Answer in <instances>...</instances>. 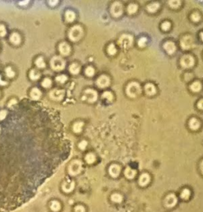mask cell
<instances>
[{"label": "cell", "mask_w": 203, "mask_h": 212, "mask_svg": "<svg viewBox=\"0 0 203 212\" xmlns=\"http://www.w3.org/2000/svg\"><path fill=\"white\" fill-rule=\"evenodd\" d=\"M85 74L88 77H92L93 75H95V69L90 66L87 67V68L85 69Z\"/></svg>", "instance_id": "39"}, {"label": "cell", "mask_w": 203, "mask_h": 212, "mask_svg": "<svg viewBox=\"0 0 203 212\" xmlns=\"http://www.w3.org/2000/svg\"><path fill=\"white\" fill-rule=\"evenodd\" d=\"M35 63H36L37 67L38 68H44V67H45V63L44 61L43 57H38L36 60V61H35Z\"/></svg>", "instance_id": "34"}, {"label": "cell", "mask_w": 203, "mask_h": 212, "mask_svg": "<svg viewBox=\"0 0 203 212\" xmlns=\"http://www.w3.org/2000/svg\"><path fill=\"white\" fill-rule=\"evenodd\" d=\"M64 97V91L61 90H54L50 92V97L55 101H60Z\"/></svg>", "instance_id": "16"}, {"label": "cell", "mask_w": 203, "mask_h": 212, "mask_svg": "<svg viewBox=\"0 0 203 212\" xmlns=\"http://www.w3.org/2000/svg\"><path fill=\"white\" fill-rule=\"evenodd\" d=\"M48 3H49V5H50V6H56L57 3H58V1H57V0H56V1H49Z\"/></svg>", "instance_id": "53"}, {"label": "cell", "mask_w": 203, "mask_h": 212, "mask_svg": "<svg viewBox=\"0 0 203 212\" xmlns=\"http://www.w3.org/2000/svg\"><path fill=\"white\" fill-rule=\"evenodd\" d=\"M41 77V73L39 71H37V70L35 69H33V70H31L30 72V79H32V80H37L38 78H40Z\"/></svg>", "instance_id": "30"}, {"label": "cell", "mask_w": 203, "mask_h": 212, "mask_svg": "<svg viewBox=\"0 0 203 212\" xmlns=\"http://www.w3.org/2000/svg\"><path fill=\"white\" fill-rule=\"evenodd\" d=\"M5 71H6V76L7 77H9V78H13V77H14L15 75V72L13 71V69L10 67H7L5 70Z\"/></svg>", "instance_id": "40"}, {"label": "cell", "mask_w": 203, "mask_h": 212, "mask_svg": "<svg viewBox=\"0 0 203 212\" xmlns=\"http://www.w3.org/2000/svg\"><path fill=\"white\" fill-rule=\"evenodd\" d=\"M180 46L184 50L191 49L194 46V40L192 38V36H190V35L183 36L180 40Z\"/></svg>", "instance_id": "10"}, {"label": "cell", "mask_w": 203, "mask_h": 212, "mask_svg": "<svg viewBox=\"0 0 203 212\" xmlns=\"http://www.w3.org/2000/svg\"><path fill=\"white\" fill-rule=\"evenodd\" d=\"M6 30L5 26L3 25H0V36H6Z\"/></svg>", "instance_id": "47"}, {"label": "cell", "mask_w": 203, "mask_h": 212, "mask_svg": "<svg viewBox=\"0 0 203 212\" xmlns=\"http://www.w3.org/2000/svg\"><path fill=\"white\" fill-rule=\"evenodd\" d=\"M65 64V61L60 56H54L50 61L51 67L57 71H60L64 69Z\"/></svg>", "instance_id": "4"}, {"label": "cell", "mask_w": 203, "mask_h": 212, "mask_svg": "<svg viewBox=\"0 0 203 212\" xmlns=\"http://www.w3.org/2000/svg\"><path fill=\"white\" fill-rule=\"evenodd\" d=\"M121 173V167H120L117 164H112L109 167V173L112 177L116 178L120 175Z\"/></svg>", "instance_id": "15"}, {"label": "cell", "mask_w": 203, "mask_h": 212, "mask_svg": "<svg viewBox=\"0 0 203 212\" xmlns=\"http://www.w3.org/2000/svg\"><path fill=\"white\" fill-rule=\"evenodd\" d=\"M59 51L63 56H68L71 52V47L66 42H62L59 45Z\"/></svg>", "instance_id": "17"}, {"label": "cell", "mask_w": 203, "mask_h": 212, "mask_svg": "<svg viewBox=\"0 0 203 212\" xmlns=\"http://www.w3.org/2000/svg\"><path fill=\"white\" fill-rule=\"evenodd\" d=\"M29 3H30L29 1H20L19 2V5L20 6H26V5H28Z\"/></svg>", "instance_id": "52"}, {"label": "cell", "mask_w": 203, "mask_h": 212, "mask_svg": "<svg viewBox=\"0 0 203 212\" xmlns=\"http://www.w3.org/2000/svg\"><path fill=\"white\" fill-rule=\"evenodd\" d=\"M107 52H108V54H109V55H110V56H114V55L116 54L117 48L114 44H110V45L108 46Z\"/></svg>", "instance_id": "37"}, {"label": "cell", "mask_w": 203, "mask_h": 212, "mask_svg": "<svg viewBox=\"0 0 203 212\" xmlns=\"http://www.w3.org/2000/svg\"><path fill=\"white\" fill-rule=\"evenodd\" d=\"M84 122L82 121H78V122H75L74 124H73V127H72V129H73V132L75 133H80L83 130V128H84Z\"/></svg>", "instance_id": "25"}, {"label": "cell", "mask_w": 203, "mask_h": 212, "mask_svg": "<svg viewBox=\"0 0 203 212\" xmlns=\"http://www.w3.org/2000/svg\"><path fill=\"white\" fill-rule=\"evenodd\" d=\"M197 108L201 109V110H203V99H201L200 101H198L197 104Z\"/></svg>", "instance_id": "50"}, {"label": "cell", "mask_w": 203, "mask_h": 212, "mask_svg": "<svg viewBox=\"0 0 203 212\" xmlns=\"http://www.w3.org/2000/svg\"><path fill=\"white\" fill-rule=\"evenodd\" d=\"M200 170L203 174V161L201 162V164H200Z\"/></svg>", "instance_id": "54"}, {"label": "cell", "mask_w": 203, "mask_h": 212, "mask_svg": "<svg viewBox=\"0 0 203 212\" xmlns=\"http://www.w3.org/2000/svg\"><path fill=\"white\" fill-rule=\"evenodd\" d=\"M41 85L42 86L45 87V88H48V87H50L51 85H52V81H51V79H49L48 78H46L43 80Z\"/></svg>", "instance_id": "43"}, {"label": "cell", "mask_w": 203, "mask_h": 212, "mask_svg": "<svg viewBox=\"0 0 203 212\" xmlns=\"http://www.w3.org/2000/svg\"><path fill=\"white\" fill-rule=\"evenodd\" d=\"M66 21L68 22H72L75 19V14L72 10H68L65 13Z\"/></svg>", "instance_id": "29"}, {"label": "cell", "mask_w": 203, "mask_h": 212, "mask_svg": "<svg viewBox=\"0 0 203 212\" xmlns=\"http://www.w3.org/2000/svg\"><path fill=\"white\" fill-rule=\"evenodd\" d=\"M141 92L140 84L136 82H132L126 87V93L129 97L134 98L137 97Z\"/></svg>", "instance_id": "2"}, {"label": "cell", "mask_w": 203, "mask_h": 212, "mask_svg": "<svg viewBox=\"0 0 203 212\" xmlns=\"http://www.w3.org/2000/svg\"><path fill=\"white\" fill-rule=\"evenodd\" d=\"M133 42V37L128 34H123L120 36L118 40V44L123 48H128L131 47Z\"/></svg>", "instance_id": "6"}, {"label": "cell", "mask_w": 203, "mask_h": 212, "mask_svg": "<svg viewBox=\"0 0 203 212\" xmlns=\"http://www.w3.org/2000/svg\"><path fill=\"white\" fill-rule=\"evenodd\" d=\"M102 97L103 99H106V101L108 102H112L113 101V98H114V97H113V94L110 93V92H109V91H106L104 93H102Z\"/></svg>", "instance_id": "36"}, {"label": "cell", "mask_w": 203, "mask_h": 212, "mask_svg": "<svg viewBox=\"0 0 203 212\" xmlns=\"http://www.w3.org/2000/svg\"><path fill=\"white\" fill-rule=\"evenodd\" d=\"M178 203V198L175 194H168L165 199V206L168 208H171L175 206Z\"/></svg>", "instance_id": "12"}, {"label": "cell", "mask_w": 203, "mask_h": 212, "mask_svg": "<svg viewBox=\"0 0 203 212\" xmlns=\"http://www.w3.org/2000/svg\"><path fill=\"white\" fill-rule=\"evenodd\" d=\"M180 64L184 68H191L194 65V57L191 55H185L180 59Z\"/></svg>", "instance_id": "8"}, {"label": "cell", "mask_w": 203, "mask_h": 212, "mask_svg": "<svg viewBox=\"0 0 203 212\" xmlns=\"http://www.w3.org/2000/svg\"><path fill=\"white\" fill-rule=\"evenodd\" d=\"M83 35H84V30L80 25L73 26L72 28H71V30L68 33L69 39L73 42L79 40L82 38Z\"/></svg>", "instance_id": "3"}, {"label": "cell", "mask_w": 203, "mask_h": 212, "mask_svg": "<svg viewBox=\"0 0 203 212\" xmlns=\"http://www.w3.org/2000/svg\"><path fill=\"white\" fill-rule=\"evenodd\" d=\"M110 199L114 203H122V201L123 200V197L121 194H118V193H114V194H112V196H111Z\"/></svg>", "instance_id": "31"}, {"label": "cell", "mask_w": 203, "mask_h": 212, "mask_svg": "<svg viewBox=\"0 0 203 212\" xmlns=\"http://www.w3.org/2000/svg\"><path fill=\"white\" fill-rule=\"evenodd\" d=\"M97 98H98V93L95 90H92V89H87V90H85L84 93V96L82 97L84 101H87L90 103L96 102Z\"/></svg>", "instance_id": "7"}, {"label": "cell", "mask_w": 203, "mask_h": 212, "mask_svg": "<svg viewBox=\"0 0 203 212\" xmlns=\"http://www.w3.org/2000/svg\"><path fill=\"white\" fill-rule=\"evenodd\" d=\"M17 104V100L16 99H11L9 102H8V107L10 108L12 105H14Z\"/></svg>", "instance_id": "49"}, {"label": "cell", "mask_w": 203, "mask_h": 212, "mask_svg": "<svg viewBox=\"0 0 203 212\" xmlns=\"http://www.w3.org/2000/svg\"><path fill=\"white\" fill-rule=\"evenodd\" d=\"M191 20L194 22H197V21H199V20L201 19V16L200 14H198V13L195 12V13H193L192 14H191Z\"/></svg>", "instance_id": "44"}, {"label": "cell", "mask_w": 203, "mask_h": 212, "mask_svg": "<svg viewBox=\"0 0 203 212\" xmlns=\"http://www.w3.org/2000/svg\"><path fill=\"white\" fill-rule=\"evenodd\" d=\"M150 176L146 173H142L141 175L139 177V180H138V183H139V185L140 186H146L148 183L150 182Z\"/></svg>", "instance_id": "18"}, {"label": "cell", "mask_w": 203, "mask_h": 212, "mask_svg": "<svg viewBox=\"0 0 203 212\" xmlns=\"http://www.w3.org/2000/svg\"><path fill=\"white\" fill-rule=\"evenodd\" d=\"M30 97L33 100H38L41 97V91L38 88H33L30 92Z\"/></svg>", "instance_id": "21"}, {"label": "cell", "mask_w": 203, "mask_h": 212, "mask_svg": "<svg viewBox=\"0 0 203 212\" xmlns=\"http://www.w3.org/2000/svg\"><path fill=\"white\" fill-rule=\"evenodd\" d=\"M48 209L51 212H60L62 210V203L59 200L53 199L48 202Z\"/></svg>", "instance_id": "11"}, {"label": "cell", "mask_w": 203, "mask_h": 212, "mask_svg": "<svg viewBox=\"0 0 203 212\" xmlns=\"http://www.w3.org/2000/svg\"><path fill=\"white\" fill-rule=\"evenodd\" d=\"M87 141L86 140H82L81 142H79V143L78 145L79 148L81 150H84L87 148Z\"/></svg>", "instance_id": "45"}, {"label": "cell", "mask_w": 203, "mask_h": 212, "mask_svg": "<svg viewBox=\"0 0 203 212\" xmlns=\"http://www.w3.org/2000/svg\"><path fill=\"white\" fill-rule=\"evenodd\" d=\"M144 90H145V93L149 96L154 95L156 93V89L152 83H147L144 86Z\"/></svg>", "instance_id": "19"}, {"label": "cell", "mask_w": 203, "mask_h": 212, "mask_svg": "<svg viewBox=\"0 0 203 212\" xmlns=\"http://www.w3.org/2000/svg\"><path fill=\"white\" fill-rule=\"evenodd\" d=\"M75 188V183L74 180H72L71 179H66L64 180L60 188H61V191H63L64 193L65 194H69L72 191H74V189Z\"/></svg>", "instance_id": "5"}, {"label": "cell", "mask_w": 203, "mask_h": 212, "mask_svg": "<svg viewBox=\"0 0 203 212\" xmlns=\"http://www.w3.org/2000/svg\"><path fill=\"white\" fill-rule=\"evenodd\" d=\"M83 169V163L80 160L75 159L70 162L68 166V173L69 175L75 176L79 175Z\"/></svg>", "instance_id": "1"}, {"label": "cell", "mask_w": 203, "mask_h": 212, "mask_svg": "<svg viewBox=\"0 0 203 212\" xmlns=\"http://www.w3.org/2000/svg\"><path fill=\"white\" fill-rule=\"evenodd\" d=\"M168 5L171 7V8H173V9H176L178 7L180 6L181 5V2L179 1V0H171L168 2Z\"/></svg>", "instance_id": "35"}, {"label": "cell", "mask_w": 203, "mask_h": 212, "mask_svg": "<svg viewBox=\"0 0 203 212\" xmlns=\"http://www.w3.org/2000/svg\"><path fill=\"white\" fill-rule=\"evenodd\" d=\"M164 49L166 52L169 55H172L175 53V51H176V46L175 45V43L172 41H167L164 44Z\"/></svg>", "instance_id": "14"}, {"label": "cell", "mask_w": 203, "mask_h": 212, "mask_svg": "<svg viewBox=\"0 0 203 212\" xmlns=\"http://www.w3.org/2000/svg\"><path fill=\"white\" fill-rule=\"evenodd\" d=\"M96 84L97 86L99 87V88H106L109 86L110 84V78L108 76L106 75H102L101 76H99L98 79H97V82H96Z\"/></svg>", "instance_id": "13"}, {"label": "cell", "mask_w": 203, "mask_h": 212, "mask_svg": "<svg viewBox=\"0 0 203 212\" xmlns=\"http://www.w3.org/2000/svg\"><path fill=\"white\" fill-rule=\"evenodd\" d=\"M191 192L190 191V189L188 188H184L182 189L181 193H180V196L182 198V200H188L190 196H191Z\"/></svg>", "instance_id": "32"}, {"label": "cell", "mask_w": 203, "mask_h": 212, "mask_svg": "<svg viewBox=\"0 0 203 212\" xmlns=\"http://www.w3.org/2000/svg\"><path fill=\"white\" fill-rule=\"evenodd\" d=\"M123 7L122 5L119 2H114L110 7L111 14L114 16V18H119L121 15L122 14Z\"/></svg>", "instance_id": "9"}, {"label": "cell", "mask_w": 203, "mask_h": 212, "mask_svg": "<svg viewBox=\"0 0 203 212\" xmlns=\"http://www.w3.org/2000/svg\"><path fill=\"white\" fill-rule=\"evenodd\" d=\"M159 8H160V3H152L147 6V10L150 13L156 12Z\"/></svg>", "instance_id": "26"}, {"label": "cell", "mask_w": 203, "mask_h": 212, "mask_svg": "<svg viewBox=\"0 0 203 212\" xmlns=\"http://www.w3.org/2000/svg\"><path fill=\"white\" fill-rule=\"evenodd\" d=\"M202 88V85L201 83L200 82H194L193 83L191 84L190 86V89H191V91H193L194 93H197V92H199Z\"/></svg>", "instance_id": "23"}, {"label": "cell", "mask_w": 203, "mask_h": 212, "mask_svg": "<svg viewBox=\"0 0 203 212\" xmlns=\"http://www.w3.org/2000/svg\"><path fill=\"white\" fill-rule=\"evenodd\" d=\"M10 40L14 45H18L21 43V36L18 33H13L10 36Z\"/></svg>", "instance_id": "20"}, {"label": "cell", "mask_w": 203, "mask_h": 212, "mask_svg": "<svg viewBox=\"0 0 203 212\" xmlns=\"http://www.w3.org/2000/svg\"><path fill=\"white\" fill-rule=\"evenodd\" d=\"M137 174V171L131 169V168L127 167L125 170V176L128 178V179H133Z\"/></svg>", "instance_id": "24"}, {"label": "cell", "mask_w": 203, "mask_h": 212, "mask_svg": "<svg viewBox=\"0 0 203 212\" xmlns=\"http://www.w3.org/2000/svg\"><path fill=\"white\" fill-rule=\"evenodd\" d=\"M73 212H86V208L82 204H77L74 207Z\"/></svg>", "instance_id": "38"}, {"label": "cell", "mask_w": 203, "mask_h": 212, "mask_svg": "<svg viewBox=\"0 0 203 212\" xmlns=\"http://www.w3.org/2000/svg\"><path fill=\"white\" fill-rule=\"evenodd\" d=\"M7 85V82H5V81H3L2 79V76L0 75V86H6Z\"/></svg>", "instance_id": "51"}, {"label": "cell", "mask_w": 203, "mask_h": 212, "mask_svg": "<svg viewBox=\"0 0 203 212\" xmlns=\"http://www.w3.org/2000/svg\"><path fill=\"white\" fill-rule=\"evenodd\" d=\"M189 127L191 130H197L200 127V122L196 118H191L189 120Z\"/></svg>", "instance_id": "22"}, {"label": "cell", "mask_w": 203, "mask_h": 212, "mask_svg": "<svg viewBox=\"0 0 203 212\" xmlns=\"http://www.w3.org/2000/svg\"><path fill=\"white\" fill-rule=\"evenodd\" d=\"M85 161H87L88 164H93L96 161V156L93 153H88L85 156Z\"/></svg>", "instance_id": "28"}, {"label": "cell", "mask_w": 203, "mask_h": 212, "mask_svg": "<svg viewBox=\"0 0 203 212\" xmlns=\"http://www.w3.org/2000/svg\"><path fill=\"white\" fill-rule=\"evenodd\" d=\"M6 115H7V112L6 110L0 111V120H3L6 118Z\"/></svg>", "instance_id": "48"}, {"label": "cell", "mask_w": 203, "mask_h": 212, "mask_svg": "<svg viewBox=\"0 0 203 212\" xmlns=\"http://www.w3.org/2000/svg\"><path fill=\"white\" fill-rule=\"evenodd\" d=\"M161 28L163 30H164V31H167V30H170L171 23L169 22V21H164V22L161 25Z\"/></svg>", "instance_id": "46"}, {"label": "cell", "mask_w": 203, "mask_h": 212, "mask_svg": "<svg viewBox=\"0 0 203 212\" xmlns=\"http://www.w3.org/2000/svg\"><path fill=\"white\" fill-rule=\"evenodd\" d=\"M69 71L73 75H77L80 71V67L77 63H72L69 67Z\"/></svg>", "instance_id": "27"}, {"label": "cell", "mask_w": 203, "mask_h": 212, "mask_svg": "<svg viewBox=\"0 0 203 212\" xmlns=\"http://www.w3.org/2000/svg\"><path fill=\"white\" fill-rule=\"evenodd\" d=\"M138 10V6L137 4H134V3H131L129 4L127 7V11L129 14H133L135 13Z\"/></svg>", "instance_id": "33"}, {"label": "cell", "mask_w": 203, "mask_h": 212, "mask_svg": "<svg viewBox=\"0 0 203 212\" xmlns=\"http://www.w3.org/2000/svg\"><path fill=\"white\" fill-rule=\"evenodd\" d=\"M200 37H201V39L203 40V32H202V33H200Z\"/></svg>", "instance_id": "55"}, {"label": "cell", "mask_w": 203, "mask_h": 212, "mask_svg": "<svg viewBox=\"0 0 203 212\" xmlns=\"http://www.w3.org/2000/svg\"><path fill=\"white\" fill-rule=\"evenodd\" d=\"M56 80L59 83H64L66 81L68 80V77L64 75H60L59 76H57V78H56Z\"/></svg>", "instance_id": "41"}, {"label": "cell", "mask_w": 203, "mask_h": 212, "mask_svg": "<svg viewBox=\"0 0 203 212\" xmlns=\"http://www.w3.org/2000/svg\"><path fill=\"white\" fill-rule=\"evenodd\" d=\"M146 43H147V38L146 37H144V36H142V37H140V39L138 40V46L140 47V48H143L144 47L145 45H146Z\"/></svg>", "instance_id": "42"}]
</instances>
